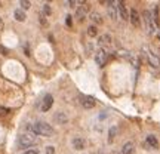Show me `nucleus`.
Returning <instances> with one entry per match:
<instances>
[{
    "instance_id": "nucleus-1",
    "label": "nucleus",
    "mask_w": 160,
    "mask_h": 154,
    "mask_svg": "<svg viewBox=\"0 0 160 154\" xmlns=\"http://www.w3.org/2000/svg\"><path fill=\"white\" fill-rule=\"evenodd\" d=\"M27 129L31 131L34 135H40V137H52L53 135V127L45 122H36L34 125L27 126Z\"/></svg>"
},
{
    "instance_id": "nucleus-2",
    "label": "nucleus",
    "mask_w": 160,
    "mask_h": 154,
    "mask_svg": "<svg viewBox=\"0 0 160 154\" xmlns=\"http://www.w3.org/2000/svg\"><path fill=\"white\" fill-rule=\"evenodd\" d=\"M36 144V138L33 135H28V133H24L21 137L18 138V145H19V148H27L28 150L31 145H34Z\"/></svg>"
},
{
    "instance_id": "nucleus-3",
    "label": "nucleus",
    "mask_w": 160,
    "mask_h": 154,
    "mask_svg": "<svg viewBox=\"0 0 160 154\" xmlns=\"http://www.w3.org/2000/svg\"><path fill=\"white\" fill-rule=\"evenodd\" d=\"M144 21H145V24H147L148 33L150 34H154L156 30H157V22H156V19L153 18V15H151V12L150 11L144 12Z\"/></svg>"
},
{
    "instance_id": "nucleus-4",
    "label": "nucleus",
    "mask_w": 160,
    "mask_h": 154,
    "mask_svg": "<svg viewBox=\"0 0 160 154\" xmlns=\"http://www.w3.org/2000/svg\"><path fill=\"white\" fill-rule=\"evenodd\" d=\"M95 59H97L98 65H101V67L105 65V62L108 61V52L105 51V49H101V51L97 53V58H95Z\"/></svg>"
},
{
    "instance_id": "nucleus-5",
    "label": "nucleus",
    "mask_w": 160,
    "mask_h": 154,
    "mask_svg": "<svg viewBox=\"0 0 160 154\" xmlns=\"http://www.w3.org/2000/svg\"><path fill=\"white\" fill-rule=\"evenodd\" d=\"M52 104H53V98L52 95H46L43 98V104H42V111H48V110H51Z\"/></svg>"
},
{
    "instance_id": "nucleus-6",
    "label": "nucleus",
    "mask_w": 160,
    "mask_h": 154,
    "mask_svg": "<svg viewBox=\"0 0 160 154\" xmlns=\"http://www.w3.org/2000/svg\"><path fill=\"white\" fill-rule=\"evenodd\" d=\"M80 102H82V105L85 107V108H92L93 105H95V99L92 97H80Z\"/></svg>"
},
{
    "instance_id": "nucleus-7",
    "label": "nucleus",
    "mask_w": 160,
    "mask_h": 154,
    "mask_svg": "<svg viewBox=\"0 0 160 154\" xmlns=\"http://www.w3.org/2000/svg\"><path fill=\"white\" fill-rule=\"evenodd\" d=\"M86 13H88V6L83 3L82 6H79V9H77V12H76V18L79 19V21H83L86 17Z\"/></svg>"
},
{
    "instance_id": "nucleus-8",
    "label": "nucleus",
    "mask_w": 160,
    "mask_h": 154,
    "mask_svg": "<svg viewBox=\"0 0 160 154\" xmlns=\"http://www.w3.org/2000/svg\"><path fill=\"white\" fill-rule=\"evenodd\" d=\"M107 5H108V15L111 19H116L117 18V3L114 2H107Z\"/></svg>"
},
{
    "instance_id": "nucleus-9",
    "label": "nucleus",
    "mask_w": 160,
    "mask_h": 154,
    "mask_svg": "<svg viewBox=\"0 0 160 154\" xmlns=\"http://www.w3.org/2000/svg\"><path fill=\"white\" fill-rule=\"evenodd\" d=\"M117 9H119L120 17L123 18V19H128V18H129L128 11H126V6H125V3H123V2H117Z\"/></svg>"
},
{
    "instance_id": "nucleus-10",
    "label": "nucleus",
    "mask_w": 160,
    "mask_h": 154,
    "mask_svg": "<svg viewBox=\"0 0 160 154\" xmlns=\"http://www.w3.org/2000/svg\"><path fill=\"white\" fill-rule=\"evenodd\" d=\"M110 43H111V37L108 34H104L101 37H98V45L99 46H107Z\"/></svg>"
},
{
    "instance_id": "nucleus-11",
    "label": "nucleus",
    "mask_w": 160,
    "mask_h": 154,
    "mask_svg": "<svg viewBox=\"0 0 160 154\" xmlns=\"http://www.w3.org/2000/svg\"><path fill=\"white\" fill-rule=\"evenodd\" d=\"M135 148H133V144L132 142H126L122 148V154H133Z\"/></svg>"
},
{
    "instance_id": "nucleus-12",
    "label": "nucleus",
    "mask_w": 160,
    "mask_h": 154,
    "mask_svg": "<svg viewBox=\"0 0 160 154\" xmlns=\"http://www.w3.org/2000/svg\"><path fill=\"white\" fill-rule=\"evenodd\" d=\"M131 22L133 24L135 27L139 25V15H138V12L135 11V9H132L131 11Z\"/></svg>"
},
{
    "instance_id": "nucleus-13",
    "label": "nucleus",
    "mask_w": 160,
    "mask_h": 154,
    "mask_svg": "<svg viewBox=\"0 0 160 154\" xmlns=\"http://www.w3.org/2000/svg\"><path fill=\"white\" fill-rule=\"evenodd\" d=\"M73 147L76 150H83L85 148V141L82 139V138H74L73 139Z\"/></svg>"
},
{
    "instance_id": "nucleus-14",
    "label": "nucleus",
    "mask_w": 160,
    "mask_h": 154,
    "mask_svg": "<svg viewBox=\"0 0 160 154\" xmlns=\"http://www.w3.org/2000/svg\"><path fill=\"white\" fill-rule=\"evenodd\" d=\"M147 144H148L151 148H157V147H159V141L156 139L154 135H148V137H147Z\"/></svg>"
},
{
    "instance_id": "nucleus-15",
    "label": "nucleus",
    "mask_w": 160,
    "mask_h": 154,
    "mask_svg": "<svg viewBox=\"0 0 160 154\" xmlns=\"http://www.w3.org/2000/svg\"><path fill=\"white\" fill-rule=\"evenodd\" d=\"M147 58H148V62L151 64L153 67H156V68H157V67H160V62H159V59H157V58H156L154 55L151 53V52H148V53H147Z\"/></svg>"
},
{
    "instance_id": "nucleus-16",
    "label": "nucleus",
    "mask_w": 160,
    "mask_h": 154,
    "mask_svg": "<svg viewBox=\"0 0 160 154\" xmlns=\"http://www.w3.org/2000/svg\"><path fill=\"white\" fill-rule=\"evenodd\" d=\"M67 116L64 114L62 111H59V113H57V114H55V122H58V123H59V125H64V123H67Z\"/></svg>"
},
{
    "instance_id": "nucleus-17",
    "label": "nucleus",
    "mask_w": 160,
    "mask_h": 154,
    "mask_svg": "<svg viewBox=\"0 0 160 154\" xmlns=\"http://www.w3.org/2000/svg\"><path fill=\"white\" fill-rule=\"evenodd\" d=\"M13 17H15V19L19 21V22L25 21V13H24V11H21V9H17V11L13 12Z\"/></svg>"
},
{
    "instance_id": "nucleus-18",
    "label": "nucleus",
    "mask_w": 160,
    "mask_h": 154,
    "mask_svg": "<svg viewBox=\"0 0 160 154\" xmlns=\"http://www.w3.org/2000/svg\"><path fill=\"white\" fill-rule=\"evenodd\" d=\"M91 21L93 24H101V22H102V18H101V15H99V13H97V12H92V13H91Z\"/></svg>"
},
{
    "instance_id": "nucleus-19",
    "label": "nucleus",
    "mask_w": 160,
    "mask_h": 154,
    "mask_svg": "<svg viewBox=\"0 0 160 154\" xmlns=\"http://www.w3.org/2000/svg\"><path fill=\"white\" fill-rule=\"evenodd\" d=\"M97 27H95V25H91V27H89V28H88V34L91 36V37H93V36H97Z\"/></svg>"
},
{
    "instance_id": "nucleus-20",
    "label": "nucleus",
    "mask_w": 160,
    "mask_h": 154,
    "mask_svg": "<svg viewBox=\"0 0 160 154\" xmlns=\"http://www.w3.org/2000/svg\"><path fill=\"white\" fill-rule=\"evenodd\" d=\"M116 132H117V129H116V127H111V129H110L108 142H113V139H114V137H116Z\"/></svg>"
},
{
    "instance_id": "nucleus-21",
    "label": "nucleus",
    "mask_w": 160,
    "mask_h": 154,
    "mask_svg": "<svg viewBox=\"0 0 160 154\" xmlns=\"http://www.w3.org/2000/svg\"><path fill=\"white\" fill-rule=\"evenodd\" d=\"M19 5H21V7H22V9H28L30 6H31V3H30V2H27V0H21V2H19Z\"/></svg>"
},
{
    "instance_id": "nucleus-22",
    "label": "nucleus",
    "mask_w": 160,
    "mask_h": 154,
    "mask_svg": "<svg viewBox=\"0 0 160 154\" xmlns=\"http://www.w3.org/2000/svg\"><path fill=\"white\" fill-rule=\"evenodd\" d=\"M24 154H39V150L37 148H28Z\"/></svg>"
},
{
    "instance_id": "nucleus-23",
    "label": "nucleus",
    "mask_w": 160,
    "mask_h": 154,
    "mask_svg": "<svg viewBox=\"0 0 160 154\" xmlns=\"http://www.w3.org/2000/svg\"><path fill=\"white\" fill-rule=\"evenodd\" d=\"M8 113H9V110H8V108H5V107H2V105H0V116H5V114H8Z\"/></svg>"
},
{
    "instance_id": "nucleus-24",
    "label": "nucleus",
    "mask_w": 160,
    "mask_h": 154,
    "mask_svg": "<svg viewBox=\"0 0 160 154\" xmlns=\"http://www.w3.org/2000/svg\"><path fill=\"white\" fill-rule=\"evenodd\" d=\"M43 12H45V15H49V13H51V7H49V5L43 6Z\"/></svg>"
},
{
    "instance_id": "nucleus-25",
    "label": "nucleus",
    "mask_w": 160,
    "mask_h": 154,
    "mask_svg": "<svg viewBox=\"0 0 160 154\" xmlns=\"http://www.w3.org/2000/svg\"><path fill=\"white\" fill-rule=\"evenodd\" d=\"M46 154H53V147H46Z\"/></svg>"
},
{
    "instance_id": "nucleus-26",
    "label": "nucleus",
    "mask_w": 160,
    "mask_h": 154,
    "mask_svg": "<svg viewBox=\"0 0 160 154\" xmlns=\"http://www.w3.org/2000/svg\"><path fill=\"white\" fill-rule=\"evenodd\" d=\"M0 52H2V55H8V49L3 46H0Z\"/></svg>"
},
{
    "instance_id": "nucleus-27",
    "label": "nucleus",
    "mask_w": 160,
    "mask_h": 154,
    "mask_svg": "<svg viewBox=\"0 0 160 154\" xmlns=\"http://www.w3.org/2000/svg\"><path fill=\"white\" fill-rule=\"evenodd\" d=\"M65 22H67V25H71V17H67Z\"/></svg>"
},
{
    "instance_id": "nucleus-28",
    "label": "nucleus",
    "mask_w": 160,
    "mask_h": 154,
    "mask_svg": "<svg viewBox=\"0 0 160 154\" xmlns=\"http://www.w3.org/2000/svg\"><path fill=\"white\" fill-rule=\"evenodd\" d=\"M2 30H3V19L0 18V31H2Z\"/></svg>"
},
{
    "instance_id": "nucleus-29",
    "label": "nucleus",
    "mask_w": 160,
    "mask_h": 154,
    "mask_svg": "<svg viewBox=\"0 0 160 154\" xmlns=\"http://www.w3.org/2000/svg\"><path fill=\"white\" fill-rule=\"evenodd\" d=\"M68 5L71 6V7H74V5H76V2H73V0H71V2H68Z\"/></svg>"
},
{
    "instance_id": "nucleus-30",
    "label": "nucleus",
    "mask_w": 160,
    "mask_h": 154,
    "mask_svg": "<svg viewBox=\"0 0 160 154\" xmlns=\"http://www.w3.org/2000/svg\"><path fill=\"white\" fill-rule=\"evenodd\" d=\"M157 37L160 39V28H159V31H157Z\"/></svg>"
}]
</instances>
